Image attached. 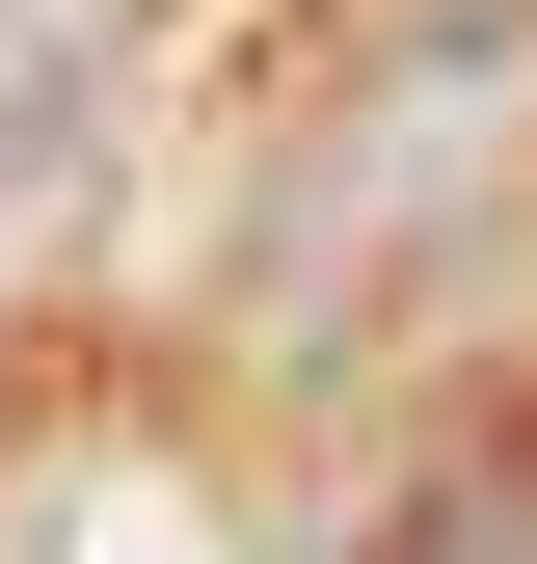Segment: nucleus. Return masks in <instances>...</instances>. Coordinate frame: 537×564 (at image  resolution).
Returning <instances> with one entry per match:
<instances>
[{
  "mask_svg": "<svg viewBox=\"0 0 537 564\" xmlns=\"http://www.w3.org/2000/svg\"><path fill=\"white\" fill-rule=\"evenodd\" d=\"M511 82H537V0H484V28H403L376 82L296 134V188H268V269H242V323H268V349H322V323H350L376 269H403V242H430V188H457V162L511 134Z\"/></svg>",
  "mask_w": 537,
  "mask_h": 564,
  "instance_id": "obj_1",
  "label": "nucleus"
},
{
  "mask_svg": "<svg viewBox=\"0 0 537 564\" xmlns=\"http://www.w3.org/2000/svg\"><path fill=\"white\" fill-rule=\"evenodd\" d=\"M376 564H537V403H511V431H484V457H457V484H430V511H403V538H376Z\"/></svg>",
  "mask_w": 537,
  "mask_h": 564,
  "instance_id": "obj_2",
  "label": "nucleus"
},
{
  "mask_svg": "<svg viewBox=\"0 0 537 564\" xmlns=\"http://www.w3.org/2000/svg\"><path fill=\"white\" fill-rule=\"evenodd\" d=\"M81 82H108V0H81V28H54V54H0V216H28V188H54V134H81Z\"/></svg>",
  "mask_w": 537,
  "mask_h": 564,
  "instance_id": "obj_3",
  "label": "nucleus"
}]
</instances>
